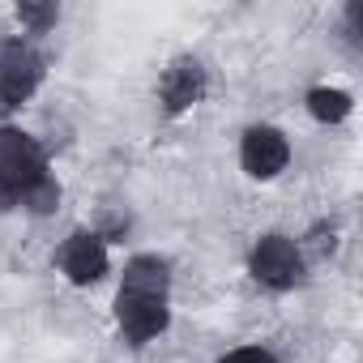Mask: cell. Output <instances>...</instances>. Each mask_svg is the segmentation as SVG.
Listing matches in <instances>:
<instances>
[{"mask_svg":"<svg viewBox=\"0 0 363 363\" xmlns=\"http://www.w3.org/2000/svg\"><path fill=\"white\" fill-rule=\"evenodd\" d=\"M116 316L128 342H150L167 329V265L158 257H133L116 295Z\"/></svg>","mask_w":363,"mask_h":363,"instance_id":"6da1fadb","label":"cell"},{"mask_svg":"<svg viewBox=\"0 0 363 363\" xmlns=\"http://www.w3.org/2000/svg\"><path fill=\"white\" fill-rule=\"evenodd\" d=\"M39 175H48L43 145L22 128H0V206L18 201Z\"/></svg>","mask_w":363,"mask_h":363,"instance_id":"7a4b0ae2","label":"cell"},{"mask_svg":"<svg viewBox=\"0 0 363 363\" xmlns=\"http://www.w3.org/2000/svg\"><path fill=\"white\" fill-rule=\"evenodd\" d=\"M43 82V60L30 43H0V107H22Z\"/></svg>","mask_w":363,"mask_h":363,"instance_id":"3957f363","label":"cell"},{"mask_svg":"<svg viewBox=\"0 0 363 363\" xmlns=\"http://www.w3.org/2000/svg\"><path fill=\"white\" fill-rule=\"evenodd\" d=\"M252 278L274 286V291H286L303 278V252L299 244H291L286 235H265L257 240L252 248Z\"/></svg>","mask_w":363,"mask_h":363,"instance_id":"277c9868","label":"cell"},{"mask_svg":"<svg viewBox=\"0 0 363 363\" xmlns=\"http://www.w3.org/2000/svg\"><path fill=\"white\" fill-rule=\"evenodd\" d=\"M240 162L252 179H274L286 162H291V145L278 128L261 124V128H248L244 133V145H240Z\"/></svg>","mask_w":363,"mask_h":363,"instance_id":"5b68a950","label":"cell"},{"mask_svg":"<svg viewBox=\"0 0 363 363\" xmlns=\"http://www.w3.org/2000/svg\"><path fill=\"white\" fill-rule=\"evenodd\" d=\"M60 269H65V278L77 282V286L99 282V278L107 274V244H103V235H94V231H73V235L65 240V248H60Z\"/></svg>","mask_w":363,"mask_h":363,"instance_id":"8992f818","label":"cell"},{"mask_svg":"<svg viewBox=\"0 0 363 363\" xmlns=\"http://www.w3.org/2000/svg\"><path fill=\"white\" fill-rule=\"evenodd\" d=\"M158 94H162V107H167L171 116L197 107L201 94H206V69H201V60L179 56V60L162 73V90H158Z\"/></svg>","mask_w":363,"mask_h":363,"instance_id":"52a82bcc","label":"cell"},{"mask_svg":"<svg viewBox=\"0 0 363 363\" xmlns=\"http://www.w3.org/2000/svg\"><path fill=\"white\" fill-rule=\"evenodd\" d=\"M308 111L320 120V124H337L350 116V94L346 90H329V86H316L308 94Z\"/></svg>","mask_w":363,"mask_h":363,"instance_id":"ba28073f","label":"cell"},{"mask_svg":"<svg viewBox=\"0 0 363 363\" xmlns=\"http://www.w3.org/2000/svg\"><path fill=\"white\" fill-rule=\"evenodd\" d=\"M18 201H22V206H26L30 214H52V210L60 206V184H56L52 175H39L35 184H30V189H26L22 197H18Z\"/></svg>","mask_w":363,"mask_h":363,"instance_id":"9c48e42d","label":"cell"},{"mask_svg":"<svg viewBox=\"0 0 363 363\" xmlns=\"http://www.w3.org/2000/svg\"><path fill=\"white\" fill-rule=\"evenodd\" d=\"M18 18L39 35V30H48V26H56L60 9H56V5H18Z\"/></svg>","mask_w":363,"mask_h":363,"instance_id":"30bf717a","label":"cell"},{"mask_svg":"<svg viewBox=\"0 0 363 363\" xmlns=\"http://www.w3.org/2000/svg\"><path fill=\"white\" fill-rule=\"evenodd\" d=\"M223 363H278L269 350H261V346H244V350H231Z\"/></svg>","mask_w":363,"mask_h":363,"instance_id":"8fae6325","label":"cell"}]
</instances>
